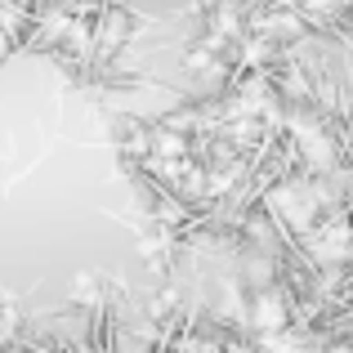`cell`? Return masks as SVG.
Listing matches in <instances>:
<instances>
[{"mask_svg":"<svg viewBox=\"0 0 353 353\" xmlns=\"http://www.w3.org/2000/svg\"><path fill=\"white\" fill-rule=\"evenodd\" d=\"M0 54H5V45H0Z\"/></svg>","mask_w":353,"mask_h":353,"instance_id":"cell-1","label":"cell"}]
</instances>
